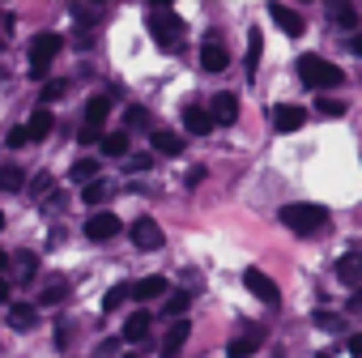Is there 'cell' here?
I'll return each instance as SVG.
<instances>
[{
  "label": "cell",
  "instance_id": "cell-1",
  "mask_svg": "<svg viewBox=\"0 0 362 358\" xmlns=\"http://www.w3.org/2000/svg\"><path fill=\"white\" fill-rule=\"evenodd\" d=\"M149 35L162 47H179V43H184V35H188V26H184V18H179L170 5H153L149 9Z\"/></svg>",
  "mask_w": 362,
  "mask_h": 358
},
{
  "label": "cell",
  "instance_id": "cell-2",
  "mask_svg": "<svg viewBox=\"0 0 362 358\" xmlns=\"http://www.w3.org/2000/svg\"><path fill=\"white\" fill-rule=\"evenodd\" d=\"M64 52V35H56V30H43V35H35V43H30V81H47V69H52V60Z\"/></svg>",
  "mask_w": 362,
  "mask_h": 358
},
{
  "label": "cell",
  "instance_id": "cell-3",
  "mask_svg": "<svg viewBox=\"0 0 362 358\" xmlns=\"http://www.w3.org/2000/svg\"><path fill=\"white\" fill-rule=\"evenodd\" d=\"M298 77H303V86H307V90H332V86H341V77H345V73H341L332 60H324V56H311V52H307V56L298 60Z\"/></svg>",
  "mask_w": 362,
  "mask_h": 358
},
{
  "label": "cell",
  "instance_id": "cell-4",
  "mask_svg": "<svg viewBox=\"0 0 362 358\" xmlns=\"http://www.w3.org/2000/svg\"><path fill=\"white\" fill-rule=\"evenodd\" d=\"M281 222L294 231V235H311L328 222V209L324 205H311V201H298V205H281Z\"/></svg>",
  "mask_w": 362,
  "mask_h": 358
},
{
  "label": "cell",
  "instance_id": "cell-5",
  "mask_svg": "<svg viewBox=\"0 0 362 358\" xmlns=\"http://www.w3.org/2000/svg\"><path fill=\"white\" fill-rule=\"evenodd\" d=\"M124 226H119V218L115 214H107V209H98V214H90L86 218V239H94V243H107V239H115Z\"/></svg>",
  "mask_w": 362,
  "mask_h": 358
},
{
  "label": "cell",
  "instance_id": "cell-6",
  "mask_svg": "<svg viewBox=\"0 0 362 358\" xmlns=\"http://www.w3.org/2000/svg\"><path fill=\"white\" fill-rule=\"evenodd\" d=\"M205 111H209L214 128H230V124L239 120V98H235V94H214Z\"/></svg>",
  "mask_w": 362,
  "mask_h": 358
},
{
  "label": "cell",
  "instance_id": "cell-7",
  "mask_svg": "<svg viewBox=\"0 0 362 358\" xmlns=\"http://www.w3.org/2000/svg\"><path fill=\"white\" fill-rule=\"evenodd\" d=\"M128 235H132V243H136L141 252H158V248H162V226H158L153 218H136V222L128 226Z\"/></svg>",
  "mask_w": 362,
  "mask_h": 358
},
{
  "label": "cell",
  "instance_id": "cell-8",
  "mask_svg": "<svg viewBox=\"0 0 362 358\" xmlns=\"http://www.w3.org/2000/svg\"><path fill=\"white\" fill-rule=\"evenodd\" d=\"M243 286H247V290H252L260 303H269V307H277V303H281V290H277V282H273V277H264L260 269H247V273H243Z\"/></svg>",
  "mask_w": 362,
  "mask_h": 358
},
{
  "label": "cell",
  "instance_id": "cell-9",
  "mask_svg": "<svg viewBox=\"0 0 362 358\" xmlns=\"http://www.w3.org/2000/svg\"><path fill=\"white\" fill-rule=\"evenodd\" d=\"M269 18H273V26H281L290 39H298L303 30H307V22H303V13H294L290 5H269Z\"/></svg>",
  "mask_w": 362,
  "mask_h": 358
},
{
  "label": "cell",
  "instance_id": "cell-10",
  "mask_svg": "<svg viewBox=\"0 0 362 358\" xmlns=\"http://www.w3.org/2000/svg\"><path fill=\"white\" fill-rule=\"evenodd\" d=\"M303 124H307V111L294 107V103H281V107L273 111V128H277V132H298Z\"/></svg>",
  "mask_w": 362,
  "mask_h": 358
},
{
  "label": "cell",
  "instance_id": "cell-11",
  "mask_svg": "<svg viewBox=\"0 0 362 358\" xmlns=\"http://www.w3.org/2000/svg\"><path fill=\"white\" fill-rule=\"evenodd\" d=\"M128 290H132V299H136V303H153V299H162V294L170 290V282L153 273V277H141V282H132Z\"/></svg>",
  "mask_w": 362,
  "mask_h": 358
},
{
  "label": "cell",
  "instance_id": "cell-12",
  "mask_svg": "<svg viewBox=\"0 0 362 358\" xmlns=\"http://www.w3.org/2000/svg\"><path fill=\"white\" fill-rule=\"evenodd\" d=\"M337 277H341V286L358 290V286H362V252H345V256L337 260Z\"/></svg>",
  "mask_w": 362,
  "mask_h": 358
},
{
  "label": "cell",
  "instance_id": "cell-13",
  "mask_svg": "<svg viewBox=\"0 0 362 358\" xmlns=\"http://www.w3.org/2000/svg\"><path fill=\"white\" fill-rule=\"evenodd\" d=\"M184 128H188L192 137H209V132H214V120H209V111H205L201 103H188V107H184Z\"/></svg>",
  "mask_w": 362,
  "mask_h": 358
},
{
  "label": "cell",
  "instance_id": "cell-14",
  "mask_svg": "<svg viewBox=\"0 0 362 358\" xmlns=\"http://www.w3.org/2000/svg\"><path fill=\"white\" fill-rule=\"evenodd\" d=\"M201 69H205V73H222V69H230V52H226L222 43L209 39V43L201 47Z\"/></svg>",
  "mask_w": 362,
  "mask_h": 358
},
{
  "label": "cell",
  "instance_id": "cell-15",
  "mask_svg": "<svg viewBox=\"0 0 362 358\" xmlns=\"http://www.w3.org/2000/svg\"><path fill=\"white\" fill-rule=\"evenodd\" d=\"M107 115H111V98H107V94H94V98L86 103V132H98V128L107 124Z\"/></svg>",
  "mask_w": 362,
  "mask_h": 358
},
{
  "label": "cell",
  "instance_id": "cell-16",
  "mask_svg": "<svg viewBox=\"0 0 362 358\" xmlns=\"http://www.w3.org/2000/svg\"><path fill=\"white\" fill-rule=\"evenodd\" d=\"M188 337H192V324H188V320H175V328H170L166 341H162V358H179V350H184Z\"/></svg>",
  "mask_w": 362,
  "mask_h": 358
},
{
  "label": "cell",
  "instance_id": "cell-17",
  "mask_svg": "<svg viewBox=\"0 0 362 358\" xmlns=\"http://www.w3.org/2000/svg\"><path fill=\"white\" fill-rule=\"evenodd\" d=\"M9 269H13V282H30L39 273V256L35 252H18V256H9Z\"/></svg>",
  "mask_w": 362,
  "mask_h": 358
},
{
  "label": "cell",
  "instance_id": "cell-18",
  "mask_svg": "<svg viewBox=\"0 0 362 358\" xmlns=\"http://www.w3.org/2000/svg\"><path fill=\"white\" fill-rule=\"evenodd\" d=\"M35 320H39V307H35V303H13V307H9V324H13L18 333L35 328Z\"/></svg>",
  "mask_w": 362,
  "mask_h": 358
},
{
  "label": "cell",
  "instance_id": "cell-19",
  "mask_svg": "<svg viewBox=\"0 0 362 358\" xmlns=\"http://www.w3.org/2000/svg\"><path fill=\"white\" fill-rule=\"evenodd\" d=\"M52 128H56V120H52V111H47V107H39V111L26 120V132H30V141H43Z\"/></svg>",
  "mask_w": 362,
  "mask_h": 358
},
{
  "label": "cell",
  "instance_id": "cell-20",
  "mask_svg": "<svg viewBox=\"0 0 362 358\" xmlns=\"http://www.w3.org/2000/svg\"><path fill=\"white\" fill-rule=\"evenodd\" d=\"M145 333H149V311H145V307H136V311L128 316V324H124V337H119V341H141Z\"/></svg>",
  "mask_w": 362,
  "mask_h": 358
},
{
  "label": "cell",
  "instance_id": "cell-21",
  "mask_svg": "<svg viewBox=\"0 0 362 358\" xmlns=\"http://www.w3.org/2000/svg\"><path fill=\"white\" fill-rule=\"evenodd\" d=\"M26 188V171L22 166H0V192H22Z\"/></svg>",
  "mask_w": 362,
  "mask_h": 358
},
{
  "label": "cell",
  "instance_id": "cell-22",
  "mask_svg": "<svg viewBox=\"0 0 362 358\" xmlns=\"http://www.w3.org/2000/svg\"><path fill=\"white\" fill-rule=\"evenodd\" d=\"M103 141V158H128V132H107V137H98Z\"/></svg>",
  "mask_w": 362,
  "mask_h": 358
},
{
  "label": "cell",
  "instance_id": "cell-23",
  "mask_svg": "<svg viewBox=\"0 0 362 358\" xmlns=\"http://www.w3.org/2000/svg\"><path fill=\"white\" fill-rule=\"evenodd\" d=\"M64 299H69V277L47 282V286L39 290V307H56V303H64Z\"/></svg>",
  "mask_w": 362,
  "mask_h": 358
},
{
  "label": "cell",
  "instance_id": "cell-24",
  "mask_svg": "<svg viewBox=\"0 0 362 358\" xmlns=\"http://www.w3.org/2000/svg\"><path fill=\"white\" fill-rule=\"evenodd\" d=\"M149 141H153V149H158V154H170V158L184 154V137H175V132H162V128H158Z\"/></svg>",
  "mask_w": 362,
  "mask_h": 358
},
{
  "label": "cell",
  "instance_id": "cell-25",
  "mask_svg": "<svg viewBox=\"0 0 362 358\" xmlns=\"http://www.w3.org/2000/svg\"><path fill=\"white\" fill-rule=\"evenodd\" d=\"M98 171H103V166H98V158H77L69 175L77 179V184H94V179H98Z\"/></svg>",
  "mask_w": 362,
  "mask_h": 358
},
{
  "label": "cell",
  "instance_id": "cell-26",
  "mask_svg": "<svg viewBox=\"0 0 362 358\" xmlns=\"http://www.w3.org/2000/svg\"><path fill=\"white\" fill-rule=\"evenodd\" d=\"M260 52H264V39H260V30H247V56H243V69H247V73H256V64H260Z\"/></svg>",
  "mask_w": 362,
  "mask_h": 358
},
{
  "label": "cell",
  "instance_id": "cell-27",
  "mask_svg": "<svg viewBox=\"0 0 362 358\" xmlns=\"http://www.w3.org/2000/svg\"><path fill=\"white\" fill-rule=\"evenodd\" d=\"M256 350H260V341H256V337H235V341L226 345V354H230V358H252Z\"/></svg>",
  "mask_w": 362,
  "mask_h": 358
},
{
  "label": "cell",
  "instance_id": "cell-28",
  "mask_svg": "<svg viewBox=\"0 0 362 358\" xmlns=\"http://www.w3.org/2000/svg\"><path fill=\"white\" fill-rule=\"evenodd\" d=\"M128 299H132V290H128V286H111V290L103 294V311H115V307H124Z\"/></svg>",
  "mask_w": 362,
  "mask_h": 358
},
{
  "label": "cell",
  "instance_id": "cell-29",
  "mask_svg": "<svg viewBox=\"0 0 362 358\" xmlns=\"http://www.w3.org/2000/svg\"><path fill=\"white\" fill-rule=\"evenodd\" d=\"M184 311H188V294H184V290H175L170 303L162 307V316H166V320H170V316H175V320H184Z\"/></svg>",
  "mask_w": 362,
  "mask_h": 358
},
{
  "label": "cell",
  "instance_id": "cell-30",
  "mask_svg": "<svg viewBox=\"0 0 362 358\" xmlns=\"http://www.w3.org/2000/svg\"><path fill=\"white\" fill-rule=\"evenodd\" d=\"M332 22L345 26V30H354V26H358V9H354V5H332Z\"/></svg>",
  "mask_w": 362,
  "mask_h": 358
},
{
  "label": "cell",
  "instance_id": "cell-31",
  "mask_svg": "<svg viewBox=\"0 0 362 358\" xmlns=\"http://www.w3.org/2000/svg\"><path fill=\"white\" fill-rule=\"evenodd\" d=\"M64 94H69V81H60V77L56 81H43V103H60Z\"/></svg>",
  "mask_w": 362,
  "mask_h": 358
},
{
  "label": "cell",
  "instance_id": "cell-32",
  "mask_svg": "<svg viewBox=\"0 0 362 358\" xmlns=\"http://www.w3.org/2000/svg\"><path fill=\"white\" fill-rule=\"evenodd\" d=\"M315 324L328 333H345V316H332V311H315Z\"/></svg>",
  "mask_w": 362,
  "mask_h": 358
},
{
  "label": "cell",
  "instance_id": "cell-33",
  "mask_svg": "<svg viewBox=\"0 0 362 358\" xmlns=\"http://www.w3.org/2000/svg\"><path fill=\"white\" fill-rule=\"evenodd\" d=\"M81 201H86V205H98V201H107V184H103V179H94V184H86Z\"/></svg>",
  "mask_w": 362,
  "mask_h": 358
},
{
  "label": "cell",
  "instance_id": "cell-34",
  "mask_svg": "<svg viewBox=\"0 0 362 358\" xmlns=\"http://www.w3.org/2000/svg\"><path fill=\"white\" fill-rule=\"evenodd\" d=\"M315 107H320V115H328V120H332V115H345V103H341V98H328V94H324Z\"/></svg>",
  "mask_w": 362,
  "mask_h": 358
},
{
  "label": "cell",
  "instance_id": "cell-35",
  "mask_svg": "<svg viewBox=\"0 0 362 358\" xmlns=\"http://www.w3.org/2000/svg\"><path fill=\"white\" fill-rule=\"evenodd\" d=\"M73 18H77V22H86V26H94V22H103V9H86V5H73Z\"/></svg>",
  "mask_w": 362,
  "mask_h": 358
},
{
  "label": "cell",
  "instance_id": "cell-36",
  "mask_svg": "<svg viewBox=\"0 0 362 358\" xmlns=\"http://www.w3.org/2000/svg\"><path fill=\"white\" fill-rule=\"evenodd\" d=\"M5 141H9L13 149H22V145H30V132H26V124H22V128H13V132H9Z\"/></svg>",
  "mask_w": 362,
  "mask_h": 358
},
{
  "label": "cell",
  "instance_id": "cell-37",
  "mask_svg": "<svg viewBox=\"0 0 362 358\" xmlns=\"http://www.w3.org/2000/svg\"><path fill=\"white\" fill-rule=\"evenodd\" d=\"M13 39V13H0V43Z\"/></svg>",
  "mask_w": 362,
  "mask_h": 358
},
{
  "label": "cell",
  "instance_id": "cell-38",
  "mask_svg": "<svg viewBox=\"0 0 362 358\" xmlns=\"http://www.w3.org/2000/svg\"><path fill=\"white\" fill-rule=\"evenodd\" d=\"M128 124H149V111L145 107H128Z\"/></svg>",
  "mask_w": 362,
  "mask_h": 358
},
{
  "label": "cell",
  "instance_id": "cell-39",
  "mask_svg": "<svg viewBox=\"0 0 362 358\" xmlns=\"http://www.w3.org/2000/svg\"><path fill=\"white\" fill-rule=\"evenodd\" d=\"M128 171H149V154H136V158L128 162Z\"/></svg>",
  "mask_w": 362,
  "mask_h": 358
},
{
  "label": "cell",
  "instance_id": "cell-40",
  "mask_svg": "<svg viewBox=\"0 0 362 358\" xmlns=\"http://www.w3.org/2000/svg\"><path fill=\"white\" fill-rule=\"evenodd\" d=\"M56 345H60V350H64V345H69V324H64V320H60V324H56Z\"/></svg>",
  "mask_w": 362,
  "mask_h": 358
},
{
  "label": "cell",
  "instance_id": "cell-41",
  "mask_svg": "<svg viewBox=\"0 0 362 358\" xmlns=\"http://www.w3.org/2000/svg\"><path fill=\"white\" fill-rule=\"evenodd\" d=\"M115 350H119V345H115V341H103V345H98V358H111V354H115Z\"/></svg>",
  "mask_w": 362,
  "mask_h": 358
},
{
  "label": "cell",
  "instance_id": "cell-42",
  "mask_svg": "<svg viewBox=\"0 0 362 358\" xmlns=\"http://www.w3.org/2000/svg\"><path fill=\"white\" fill-rule=\"evenodd\" d=\"M349 354H358V358H362V333H354V337H349Z\"/></svg>",
  "mask_w": 362,
  "mask_h": 358
},
{
  "label": "cell",
  "instance_id": "cell-43",
  "mask_svg": "<svg viewBox=\"0 0 362 358\" xmlns=\"http://www.w3.org/2000/svg\"><path fill=\"white\" fill-rule=\"evenodd\" d=\"M0 303H9V277H0Z\"/></svg>",
  "mask_w": 362,
  "mask_h": 358
},
{
  "label": "cell",
  "instance_id": "cell-44",
  "mask_svg": "<svg viewBox=\"0 0 362 358\" xmlns=\"http://www.w3.org/2000/svg\"><path fill=\"white\" fill-rule=\"evenodd\" d=\"M349 47H354V56H362V30H358V35L349 39Z\"/></svg>",
  "mask_w": 362,
  "mask_h": 358
},
{
  "label": "cell",
  "instance_id": "cell-45",
  "mask_svg": "<svg viewBox=\"0 0 362 358\" xmlns=\"http://www.w3.org/2000/svg\"><path fill=\"white\" fill-rule=\"evenodd\" d=\"M349 307H362V286H358V290L349 294Z\"/></svg>",
  "mask_w": 362,
  "mask_h": 358
},
{
  "label": "cell",
  "instance_id": "cell-46",
  "mask_svg": "<svg viewBox=\"0 0 362 358\" xmlns=\"http://www.w3.org/2000/svg\"><path fill=\"white\" fill-rule=\"evenodd\" d=\"M5 269H9V256H5V252H0V273H5Z\"/></svg>",
  "mask_w": 362,
  "mask_h": 358
},
{
  "label": "cell",
  "instance_id": "cell-47",
  "mask_svg": "<svg viewBox=\"0 0 362 358\" xmlns=\"http://www.w3.org/2000/svg\"><path fill=\"white\" fill-rule=\"evenodd\" d=\"M0 231H5V214H0Z\"/></svg>",
  "mask_w": 362,
  "mask_h": 358
},
{
  "label": "cell",
  "instance_id": "cell-48",
  "mask_svg": "<svg viewBox=\"0 0 362 358\" xmlns=\"http://www.w3.org/2000/svg\"><path fill=\"white\" fill-rule=\"evenodd\" d=\"M124 358H141V354H124Z\"/></svg>",
  "mask_w": 362,
  "mask_h": 358
}]
</instances>
